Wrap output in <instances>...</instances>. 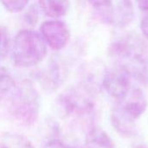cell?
<instances>
[{
	"label": "cell",
	"instance_id": "6da1fadb",
	"mask_svg": "<svg viewBox=\"0 0 148 148\" xmlns=\"http://www.w3.org/2000/svg\"><path fill=\"white\" fill-rule=\"evenodd\" d=\"M147 100L144 92L131 87L112 110L111 122L116 132L125 137H133L136 134L135 121L146 112Z\"/></svg>",
	"mask_w": 148,
	"mask_h": 148
},
{
	"label": "cell",
	"instance_id": "7a4b0ae2",
	"mask_svg": "<svg viewBox=\"0 0 148 148\" xmlns=\"http://www.w3.org/2000/svg\"><path fill=\"white\" fill-rule=\"evenodd\" d=\"M46 54V42L37 32L23 29L16 36L11 55L16 66L22 68L36 66L45 58Z\"/></svg>",
	"mask_w": 148,
	"mask_h": 148
},
{
	"label": "cell",
	"instance_id": "3957f363",
	"mask_svg": "<svg viewBox=\"0 0 148 148\" xmlns=\"http://www.w3.org/2000/svg\"><path fill=\"white\" fill-rule=\"evenodd\" d=\"M40 101L36 88L29 82L15 86L10 96V112L23 126L33 125L39 115Z\"/></svg>",
	"mask_w": 148,
	"mask_h": 148
},
{
	"label": "cell",
	"instance_id": "277c9868",
	"mask_svg": "<svg viewBox=\"0 0 148 148\" xmlns=\"http://www.w3.org/2000/svg\"><path fill=\"white\" fill-rule=\"evenodd\" d=\"M88 3L100 18L113 27L124 28L134 18L133 0H88Z\"/></svg>",
	"mask_w": 148,
	"mask_h": 148
},
{
	"label": "cell",
	"instance_id": "5b68a950",
	"mask_svg": "<svg viewBox=\"0 0 148 148\" xmlns=\"http://www.w3.org/2000/svg\"><path fill=\"white\" fill-rule=\"evenodd\" d=\"M59 108L63 116L82 121L91 119L95 104L86 88H73L62 94L58 99Z\"/></svg>",
	"mask_w": 148,
	"mask_h": 148
},
{
	"label": "cell",
	"instance_id": "8992f818",
	"mask_svg": "<svg viewBox=\"0 0 148 148\" xmlns=\"http://www.w3.org/2000/svg\"><path fill=\"white\" fill-rule=\"evenodd\" d=\"M130 41L125 40L117 42L113 50V56L118 60V66L124 69L130 76H141L146 71V61L143 54Z\"/></svg>",
	"mask_w": 148,
	"mask_h": 148
},
{
	"label": "cell",
	"instance_id": "52a82bcc",
	"mask_svg": "<svg viewBox=\"0 0 148 148\" xmlns=\"http://www.w3.org/2000/svg\"><path fill=\"white\" fill-rule=\"evenodd\" d=\"M130 75L124 69L116 65L105 72L102 85L107 93L118 101L130 89Z\"/></svg>",
	"mask_w": 148,
	"mask_h": 148
},
{
	"label": "cell",
	"instance_id": "ba28073f",
	"mask_svg": "<svg viewBox=\"0 0 148 148\" xmlns=\"http://www.w3.org/2000/svg\"><path fill=\"white\" fill-rule=\"evenodd\" d=\"M40 30L44 41L55 50L63 49L70 38V31L68 26L60 20H51L42 23Z\"/></svg>",
	"mask_w": 148,
	"mask_h": 148
},
{
	"label": "cell",
	"instance_id": "9c48e42d",
	"mask_svg": "<svg viewBox=\"0 0 148 148\" xmlns=\"http://www.w3.org/2000/svg\"><path fill=\"white\" fill-rule=\"evenodd\" d=\"M84 148H114V144L104 130L91 127L86 134Z\"/></svg>",
	"mask_w": 148,
	"mask_h": 148
},
{
	"label": "cell",
	"instance_id": "30bf717a",
	"mask_svg": "<svg viewBox=\"0 0 148 148\" xmlns=\"http://www.w3.org/2000/svg\"><path fill=\"white\" fill-rule=\"evenodd\" d=\"M42 12L53 18L65 16L70 6L69 0H39Z\"/></svg>",
	"mask_w": 148,
	"mask_h": 148
},
{
	"label": "cell",
	"instance_id": "8fae6325",
	"mask_svg": "<svg viewBox=\"0 0 148 148\" xmlns=\"http://www.w3.org/2000/svg\"><path fill=\"white\" fill-rule=\"evenodd\" d=\"M0 148H34V147L24 136L8 133L0 137Z\"/></svg>",
	"mask_w": 148,
	"mask_h": 148
},
{
	"label": "cell",
	"instance_id": "7c38bea8",
	"mask_svg": "<svg viewBox=\"0 0 148 148\" xmlns=\"http://www.w3.org/2000/svg\"><path fill=\"white\" fill-rule=\"evenodd\" d=\"M16 84L8 69L0 66V101L12 92Z\"/></svg>",
	"mask_w": 148,
	"mask_h": 148
},
{
	"label": "cell",
	"instance_id": "4fadbf2b",
	"mask_svg": "<svg viewBox=\"0 0 148 148\" xmlns=\"http://www.w3.org/2000/svg\"><path fill=\"white\" fill-rule=\"evenodd\" d=\"M0 3L8 11L17 13L26 8L29 0H0Z\"/></svg>",
	"mask_w": 148,
	"mask_h": 148
},
{
	"label": "cell",
	"instance_id": "5bb4252c",
	"mask_svg": "<svg viewBox=\"0 0 148 148\" xmlns=\"http://www.w3.org/2000/svg\"><path fill=\"white\" fill-rule=\"evenodd\" d=\"M10 48V36L5 27L0 26V61L3 60Z\"/></svg>",
	"mask_w": 148,
	"mask_h": 148
},
{
	"label": "cell",
	"instance_id": "9a60e30c",
	"mask_svg": "<svg viewBox=\"0 0 148 148\" xmlns=\"http://www.w3.org/2000/svg\"><path fill=\"white\" fill-rule=\"evenodd\" d=\"M43 148H74L69 147V145H67L66 143L62 142L60 140H49Z\"/></svg>",
	"mask_w": 148,
	"mask_h": 148
},
{
	"label": "cell",
	"instance_id": "2e32d148",
	"mask_svg": "<svg viewBox=\"0 0 148 148\" xmlns=\"http://www.w3.org/2000/svg\"><path fill=\"white\" fill-rule=\"evenodd\" d=\"M140 29L145 37L148 39V12L143 16L140 22Z\"/></svg>",
	"mask_w": 148,
	"mask_h": 148
},
{
	"label": "cell",
	"instance_id": "e0dca14e",
	"mask_svg": "<svg viewBox=\"0 0 148 148\" xmlns=\"http://www.w3.org/2000/svg\"><path fill=\"white\" fill-rule=\"evenodd\" d=\"M135 2L141 10L148 12V0H135Z\"/></svg>",
	"mask_w": 148,
	"mask_h": 148
},
{
	"label": "cell",
	"instance_id": "ac0fdd59",
	"mask_svg": "<svg viewBox=\"0 0 148 148\" xmlns=\"http://www.w3.org/2000/svg\"><path fill=\"white\" fill-rule=\"evenodd\" d=\"M134 148H148L147 146H144V145H136L134 146Z\"/></svg>",
	"mask_w": 148,
	"mask_h": 148
}]
</instances>
